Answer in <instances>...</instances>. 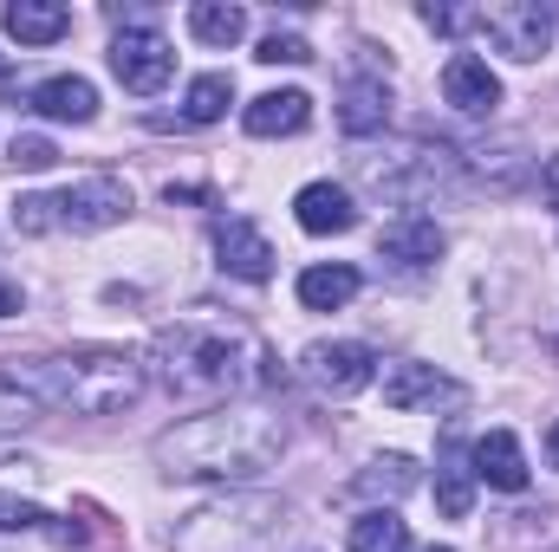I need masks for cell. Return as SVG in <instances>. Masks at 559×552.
<instances>
[{
  "mask_svg": "<svg viewBox=\"0 0 559 552\" xmlns=\"http://www.w3.org/2000/svg\"><path fill=\"white\" fill-rule=\"evenodd\" d=\"M150 371L182 404H235V397H261L280 384L274 345L248 319L215 312V305H195L176 325H163L150 338Z\"/></svg>",
  "mask_w": 559,
  "mask_h": 552,
  "instance_id": "6da1fadb",
  "label": "cell"
},
{
  "mask_svg": "<svg viewBox=\"0 0 559 552\" xmlns=\"http://www.w3.org/2000/svg\"><path fill=\"white\" fill-rule=\"evenodd\" d=\"M286 448V416L267 404H215L156 435V468L169 481H261Z\"/></svg>",
  "mask_w": 559,
  "mask_h": 552,
  "instance_id": "7a4b0ae2",
  "label": "cell"
},
{
  "mask_svg": "<svg viewBox=\"0 0 559 552\" xmlns=\"http://www.w3.org/2000/svg\"><path fill=\"white\" fill-rule=\"evenodd\" d=\"M39 397L46 410H72V416H118L131 410L150 384V364L111 345H85V351H59V358H33Z\"/></svg>",
  "mask_w": 559,
  "mask_h": 552,
  "instance_id": "3957f363",
  "label": "cell"
},
{
  "mask_svg": "<svg viewBox=\"0 0 559 552\" xmlns=\"http://www.w3.org/2000/svg\"><path fill=\"white\" fill-rule=\"evenodd\" d=\"M286 533V501L274 494H222L169 533V552H274Z\"/></svg>",
  "mask_w": 559,
  "mask_h": 552,
  "instance_id": "277c9868",
  "label": "cell"
},
{
  "mask_svg": "<svg viewBox=\"0 0 559 552\" xmlns=\"http://www.w3.org/2000/svg\"><path fill=\"white\" fill-rule=\"evenodd\" d=\"M131 215V182L118 176H85L59 195H20L13 202V228L20 235H52V228H72V235H98V228H118Z\"/></svg>",
  "mask_w": 559,
  "mask_h": 552,
  "instance_id": "5b68a950",
  "label": "cell"
},
{
  "mask_svg": "<svg viewBox=\"0 0 559 552\" xmlns=\"http://www.w3.org/2000/svg\"><path fill=\"white\" fill-rule=\"evenodd\" d=\"M358 169H365V182H371L384 202H423V195H436L442 182H455V156H449L442 143H404L397 156H365Z\"/></svg>",
  "mask_w": 559,
  "mask_h": 552,
  "instance_id": "8992f818",
  "label": "cell"
},
{
  "mask_svg": "<svg viewBox=\"0 0 559 552\" xmlns=\"http://www.w3.org/2000/svg\"><path fill=\"white\" fill-rule=\"evenodd\" d=\"M475 33H481L495 52L534 65V59H547V46H554V7H547V0H488V7L475 13Z\"/></svg>",
  "mask_w": 559,
  "mask_h": 552,
  "instance_id": "52a82bcc",
  "label": "cell"
},
{
  "mask_svg": "<svg viewBox=\"0 0 559 552\" xmlns=\"http://www.w3.org/2000/svg\"><path fill=\"white\" fill-rule=\"evenodd\" d=\"M299 377H306L312 391H325V397H352V391H365V384L378 377V351H371V345H358V338L306 345V358H299Z\"/></svg>",
  "mask_w": 559,
  "mask_h": 552,
  "instance_id": "ba28073f",
  "label": "cell"
},
{
  "mask_svg": "<svg viewBox=\"0 0 559 552\" xmlns=\"http://www.w3.org/2000/svg\"><path fill=\"white\" fill-rule=\"evenodd\" d=\"M111 72H118V85L124 92H163L169 85V72H176V52H169V39L156 33V26H124L118 39H111Z\"/></svg>",
  "mask_w": 559,
  "mask_h": 552,
  "instance_id": "9c48e42d",
  "label": "cell"
},
{
  "mask_svg": "<svg viewBox=\"0 0 559 552\" xmlns=\"http://www.w3.org/2000/svg\"><path fill=\"white\" fill-rule=\"evenodd\" d=\"M468 404V391L449 377V371H436V364H384V410L397 416H417V410H462Z\"/></svg>",
  "mask_w": 559,
  "mask_h": 552,
  "instance_id": "30bf717a",
  "label": "cell"
},
{
  "mask_svg": "<svg viewBox=\"0 0 559 552\" xmlns=\"http://www.w3.org/2000/svg\"><path fill=\"white\" fill-rule=\"evenodd\" d=\"M215 254H222V274L248 279V286L274 279V248L248 215H215Z\"/></svg>",
  "mask_w": 559,
  "mask_h": 552,
  "instance_id": "8fae6325",
  "label": "cell"
},
{
  "mask_svg": "<svg viewBox=\"0 0 559 552\" xmlns=\"http://www.w3.org/2000/svg\"><path fill=\"white\" fill-rule=\"evenodd\" d=\"M442 248H449V241H442L436 215H417V208H404V215L384 221V235H378V254L397 261V267H436Z\"/></svg>",
  "mask_w": 559,
  "mask_h": 552,
  "instance_id": "7c38bea8",
  "label": "cell"
},
{
  "mask_svg": "<svg viewBox=\"0 0 559 552\" xmlns=\"http://www.w3.org/2000/svg\"><path fill=\"white\" fill-rule=\"evenodd\" d=\"M442 98H449L455 111H468V118H488V111L501 105V79L488 72V59L455 52V59L442 65Z\"/></svg>",
  "mask_w": 559,
  "mask_h": 552,
  "instance_id": "4fadbf2b",
  "label": "cell"
},
{
  "mask_svg": "<svg viewBox=\"0 0 559 552\" xmlns=\"http://www.w3.org/2000/svg\"><path fill=\"white\" fill-rule=\"evenodd\" d=\"M26 111H39V118H52V124H92V118H98V92H92V79L59 72V79H39V85L26 92Z\"/></svg>",
  "mask_w": 559,
  "mask_h": 552,
  "instance_id": "5bb4252c",
  "label": "cell"
},
{
  "mask_svg": "<svg viewBox=\"0 0 559 552\" xmlns=\"http://www.w3.org/2000/svg\"><path fill=\"white\" fill-rule=\"evenodd\" d=\"M293 215H299L306 235H352V228H358V202H352V189H338V182H306V189L293 195Z\"/></svg>",
  "mask_w": 559,
  "mask_h": 552,
  "instance_id": "9a60e30c",
  "label": "cell"
},
{
  "mask_svg": "<svg viewBox=\"0 0 559 552\" xmlns=\"http://www.w3.org/2000/svg\"><path fill=\"white\" fill-rule=\"evenodd\" d=\"M468 461H475V481H488V488H501V494H521V488H527V455H521L514 429H488V435L468 448Z\"/></svg>",
  "mask_w": 559,
  "mask_h": 552,
  "instance_id": "2e32d148",
  "label": "cell"
},
{
  "mask_svg": "<svg viewBox=\"0 0 559 552\" xmlns=\"http://www.w3.org/2000/svg\"><path fill=\"white\" fill-rule=\"evenodd\" d=\"M46 410L39 397V377H33V358H0V435L7 429H33Z\"/></svg>",
  "mask_w": 559,
  "mask_h": 552,
  "instance_id": "e0dca14e",
  "label": "cell"
},
{
  "mask_svg": "<svg viewBox=\"0 0 559 552\" xmlns=\"http://www.w3.org/2000/svg\"><path fill=\"white\" fill-rule=\"evenodd\" d=\"M0 26H7L20 46H59V39L72 33V7H59V0H7Z\"/></svg>",
  "mask_w": 559,
  "mask_h": 552,
  "instance_id": "ac0fdd59",
  "label": "cell"
},
{
  "mask_svg": "<svg viewBox=\"0 0 559 552\" xmlns=\"http://www.w3.org/2000/svg\"><path fill=\"white\" fill-rule=\"evenodd\" d=\"M248 137H299L312 124V98L306 92H261L248 111H241Z\"/></svg>",
  "mask_w": 559,
  "mask_h": 552,
  "instance_id": "d6986e66",
  "label": "cell"
},
{
  "mask_svg": "<svg viewBox=\"0 0 559 552\" xmlns=\"http://www.w3.org/2000/svg\"><path fill=\"white\" fill-rule=\"evenodd\" d=\"M436 507L449 514V520H468V507H475V461H468V448L449 435L442 442V455H436Z\"/></svg>",
  "mask_w": 559,
  "mask_h": 552,
  "instance_id": "ffe728a7",
  "label": "cell"
},
{
  "mask_svg": "<svg viewBox=\"0 0 559 552\" xmlns=\"http://www.w3.org/2000/svg\"><path fill=\"white\" fill-rule=\"evenodd\" d=\"M358 267H345V261H325V267H306L299 274V305L306 312H338V305H352L358 299Z\"/></svg>",
  "mask_w": 559,
  "mask_h": 552,
  "instance_id": "44dd1931",
  "label": "cell"
},
{
  "mask_svg": "<svg viewBox=\"0 0 559 552\" xmlns=\"http://www.w3.org/2000/svg\"><path fill=\"white\" fill-rule=\"evenodd\" d=\"M338 124H345L352 137L384 131V124H391V85H384V79H352V85H345V105H338Z\"/></svg>",
  "mask_w": 559,
  "mask_h": 552,
  "instance_id": "7402d4cb",
  "label": "cell"
},
{
  "mask_svg": "<svg viewBox=\"0 0 559 552\" xmlns=\"http://www.w3.org/2000/svg\"><path fill=\"white\" fill-rule=\"evenodd\" d=\"M0 533H46V540H59V547H79V540H85V527L52 520L46 507H33V501H20V494H0Z\"/></svg>",
  "mask_w": 559,
  "mask_h": 552,
  "instance_id": "603a6c76",
  "label": "cell"
},
{
  "mask_svg": "<svg viewBox=\"0 0 559 552\" xmlns=\"http://www.w3.org/2000/svg\"><path fill=\"white\" fill-rule=\"evenodd\" d=\"M189 33H195L202 46H241V39H248V13H241L235 0H195V7H189Z\"/></svg>",
  "mask_w": 559,
  "mask_h": 552,
  "instance_id": "cb8c5ba5",
  "label": "cell"
},
{
  "mask_svg": "<svg viewBox=\"0 0 559 552\" xmlns=\"http://www.w3.org/2000/svg\"><path fill=\"white\" fill-rule=\"evenodd\" d=\"M228 105H235V79L228 72H202L182 92V124H215V118H228Z\"/></svg>",
  "mask_w": 559,
  "mask_h": 552,
  "instance_id": "d4e9b609",
  "label": "cell"
},
{
  "mask_svg": "<svg viewBox=\"0 0 559 552\" xmlns=\"http://www.w3.org/2000/svg\"><path fill=\"white\" fill-rule=\"evenodd\" d=\"M352 552H411V533L391 507H371L352 520Z\"/></svg>",
  "mask_w": 559,
  "mask_h": 552,
  "instance_id": "484cf974",
  "label": "cell"
},
{
  "mask_svg": "<svg viewBox=\"0 0 559 552\" xmlns=\"http://www.w3.org/2000/svg\"><path fill=\"white\" fill-rule=\"evenodd\" d=\"M352 488H358V494H391V501H397V494L417 488V461H411V455H378Z\"/></svg>",
  "mask_w": 559,
  "mask_h": 552,
  "instance_id": "4316f807",
  "label": "cell"
},
{
  "mask_svg": "<svg viewBox=\"0 0 559 552\" xmlns=\"http://www.w3.org/2000/svg\"><path fill=\"white\" fill-rule=\"evenodd\" d=\"M254 59H267V65H306V59H312V46H306L299 33H267Z\"/></svg>",
  "mask_w": 559,
  "mask_h": 552,
  "instance_id": "83f0119b",
  "label": "cell"
},
{
  "mask_svg": "<svg viewBox=\"0 0 559 552\" xmlns=\"http://www.w3.org/2000/svg\"><path fill=\"white\" fill-rule=\"evenodd\" d=\"M13 163H20V169H52L59 149H52L46 137H13Z\"/></svg>",
  "mask_w": 559,
  "mask_h": 552,
  "instance_id": "f1b7e54d",
  "label": "cell"
},
{
  "mask_svg": "<svg viewBox=\"0 0 559 552\" xmlns=\"http://www.w3.org/2000/svg\"><path fill=\"white\" fill-rule=\"evenodd\" d=\"M417 20L429 33H462V26H475V13H462V7H417Z\"/></svg>",
  "mask_w": 559,
  "mask_h": 552,
  "instance_id": "f546056e",
  "label": "cell"
},
{
  "mask_svg": "<svg viewBox=\"0 0 559 552\" xmlns=\"http://www.w3.org/2000/svg\"><path fill=\"white\" fill-rule=\"evenodd\" d=\"M13 312H20V286L0 274V319H13Z\"/></svg>",
  "mask_w": 559,
  "mask_h": 552,
  "instance_id": "4dcf8cb0",
  "label": "cell"
},
{
  "mask_svg": "<svg viewBox=\"0 0 559 552\" xmlns=\"http://www.w3.org/2000/svg\"><path fill=\"white\" fill-rule=\"evenodd\" d=\"M540 189L554 195V208H559V156H547V169H540Z\"/></svg>",
  "mask_w": 559,
  "mask_h": 552,
  "instance_id": "1f68e13d",
  "label": "cell"
},
{
  "mask_svg": "<svg viewBox=\"0 0 559 552\" xmlns=\"http://www.w3.org/2000/svg\"><path fill=\"white\" fill-rule=\"evenodd\" d=\"M13 92H20V72H13V65L0 59V98H13Z\"/></svg>",
  "mask_w": 559,
  "mask_h": 552,
  "instance_id": "d6a6232c",
  "label": "cell"
},
{
  "mask_svg": "<svg viewBox=\"0 0 559 552\" xmlns=\"http://www.w3.org/2000/svg\"><path fill=\"white\" fill-rule=\"evenodd\" d=\"M547 455H554V468H559V422L547 429Z\"/></svg>",
  "mask_w": 559,
  "mask_h": 552,
  "instance_id": "836d02e7",
  "label": "cell"
},
{
  "mask_svg": "<svg viewBox=\"0 0 559 552\" xmlns=\"http://www.w3.org/2000/svg\"><path fill=\"white\" fill-rule=\"evenodd\" d=\"M423 552H449V547H423Z\"/></svg>",
  "mask_w": 559,
  "mask_h": 552,
  "instance_id": "e575fe53",
  "label": "cell"
}]
</instances>
